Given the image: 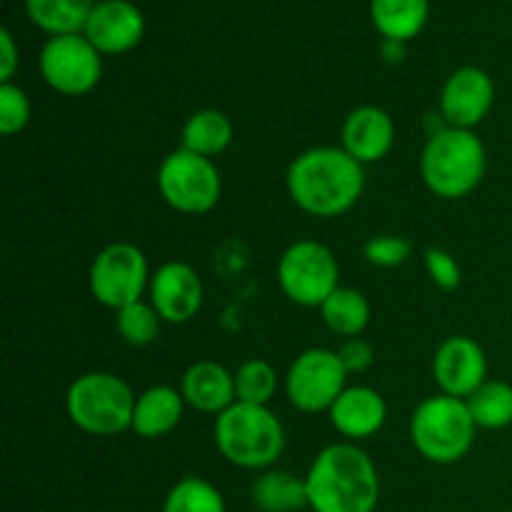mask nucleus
<instances>
[{
	"instance_id": "1",
	"label": "nucleus",
	"mask_w": 512,
	"mask_h": 512,
	"mask_svg": "<svg viewBox=\"0 0 512 512\" xmlns=\"http://www.w3.org/2000/svg\"><path fill=\"white\" fill-rule=\"evenodd\" d=\"M285 188L303 213L323 220L340 218L363 198L365 165L340 145H318L295 155L285 173Z\"/></svg>"
},
{
	"instance_id": "2",
	"label": "nucleus",
	"mask_w": 512,
	"mask_h": 512,
	"mask_svg": "<svg viewBox=\"0 0 512 512\" xmlns=\"http://www.w3.org/2000/svg\"><path fill=\"white\" fill-rule=\"evenodd\" d=\"M308 510L375 512L380 505V473L358 443H333L320 450L305 473Z\"/></svg>"
},
{
	"instance_id": "3",
	"label": "nucleus",
	"mask_w": 512,
	"mask_h": 512,
	"mask_svg": "<svg viewBox=\"0 0 512 512\" xmlns=\"http://www.w3.org/2000/svg\"><path fill=\"white\" fill-rule=\"evenodd\" d=\"M488 170V150L475 130L445 128L428 135L420 153V178L443 200H463L480 188Z\"/></svg>"
},
{
	"instance_id": "4",
	"label": "nucleus",
	"mask_w": 512,
	"mask_h": 512,
	"mask_svg": "<svg viewBox=\"0 0 512 512\" xmlns=\"http://www.w3.org/2000/svg\"><path fill=\"white\" fill-rule=\"evenodd\" d=\"M213 440L225 463L263 473L283 455L285 428L265 405L235 403L215 418Z\"/></svg>"
},
{
	"instance_id": "5",
	"label": "nucleus",
	"mask_w": 512,
	"mask_h": 512,
	"mask_svg": "<svg viewBox=\"0 0 512 512\" xmlns=\"http://www.w3.org/2000/svg\"><path fill=\"white\" fill-rule=\"evenodd\" d=\"M138 395L120 375L93 370L70 383L65 393V413L70 423L93 438H113L133 428Z\"/></svg>"
},
{
	"instance_id": "6",
	"label": "nucleus",
	"mask_w": 512,
	"mask_h": 512,
	"mask_svg": "<svg viewBox=\"0 0 512 512\" xmlns=\"http://www.w3.org/2000/svg\"><path fill=\"white\" fill-rule=\"evenodd\" d=\"M478 425L468 403L450 395H430L410 415V443L420 458L435 465H455L468 458Z\"/></svg>"
},
{
	"instance_id": "7",
	"label": "nucleus",
	"mask_w": 512,
	"mask_h": 512,
	"mask_svg": "<svg viewBox=\"0 0 512 512\" xmlns=\"http://www.w3.org/2000/svg\"><path fill=\"white\" fill-rule=\"evenodd\" d=\"M158 193L175 213L205 215L223 198V175L215 160L178 148L160 163Z\"/></svg>"
},
{
	"instance_id": "8",
	"label": "nucleus",
	"mask_w": 512,
	"mask_h": 512,
	"mask_svg": "<svg viewBox=\"0 0 512 512\" xmlns=\"http://www.w3.org/2000/svg\"><path fill=\"white\" fill-rule=\"evenodd\" d=\"M278 285L300 308H320L340 288V263L318 240H295L278 260Z\"/></svg>"
},
{
	"instance_id": "9",
	"label": "nucleus",
	"mask_w": 512,
	"mask_h": 512,
	"mask_svg": "<svg viewBox=\"0 0 512 512\" xmlns=\"http://www.w3.org/2000/svg\"><path fill=\"white\" fill-rule=\"evenodd\" d=\"M150 275L153 273L148 268V258L138 245L125 240L110 243L90 263V295L98 305L118 313L125 305L143 300V295L148 293Z\"/></svg>"
},
{
	"instance_id": "10",
	"label": "nucleus",
	"mask_w": 512,
	"mask_h": 512,
	"mask_svg": "<svg viewBox=\"0 0 512 512\" xmlns=\"http://www.w3.org/2000/svg\"><path fill=\"white\" fill-rule=\"evenodd\" d=\"M285 395L300 413H328L335 400L348 388V370L338 350L308 348L290 363L285 373Z\"/></svg>"
},
{
	"instance_id": "11",
	"label": "nucleus",
	"mask_w": 512,
	"mask_h": 512,
	"mask_svg": "<svg viewBox=\"0 0 512 512\" xmlns=\"http://www.w3.org/2000/svg\"><path fill=\"white\" fill-rule=\"evenodd\" d=\"M38 68L48 88L65 98H83L103 78V60L83 33L53 35L40 50Z\"/></svg>"
},
{
	"instance_id": "12",
	"label": "nucleus",
	"mask_w": 512,
	"mask_h": 512,
	"mask_svg": "<svg viewBox=\"0 0 512 512\" xmlns=\"http://www.w3.org/2000/svg\"><path fill=\"white\" fill-rule=\"evenodd\" d=\"M495 103V83L483 68L463 65L445 80L438 113L450 128L475 130L490 115Z\"/></svg>"
},
{
	"instance_id": "13",
	"label": "nucleus",
	"mask_w": 512,
	"mask_h": 512,
	"mask_svg": "<svg viewBox=\"0 0 512 512\" xmlns=\"http://www.w3.org/2000/svg\"><path fill=\"white\" fill-rule=\"evenodd\" d=\"M433 380L450 398L468 400L488 378V355L478 340L450 335L433 355Z\"/></svg>"
},
{
	"instance_id": "14",
	"label": "nucleus",
	"mask_w": 512,
	"mask_h": 512,
	"mask_svg": "<svg viewBox=\"0 0 512 512\" xmlns=\"http://www.w3.org/2000/svg\"><path fill=\"white\" fill-rule=\"evenodd\" d=\"M148 300L158 310L163 323L185 325L203 308V280L193 265L168 260L150 275Z\"/></svg>"
},
{
	"instance_id": "15",
	"label": "nucleus",
	"mask_w": 512,
	"mask_h": 512,
	"mask_svg": "<svg viewBox=\"0 0 512 512\" xmlns=\"http://www.w3.org/2000/svg\"><path fill=\"white\" fill-rule=\"evenodd\" d=\"M145 18L130 0H98L90 10L83 35L100 55H120L143 40Z\"/></svg>"
},
{
	"instance_id": "16",
	"label": "nucleus",
	"mask_w": 512,
	"mask_h": 512,
	"mask_svg": "<svg viewBox=\"0 0 512 512\" xmlns=\"http://www.w3.org/2000/svg\"><path fill=\"white\" fill-rule=\"evenodd\" d=\"M395 145V120L388 110L378 105H360L350 110L340 128V148L358 160L360 165H373L388 158Z\"/></svg>"
},
{
	"instance_id": "17",
	"label": "nucleus",
	"mask_w": 512,
	"mask_h": 512,
	"mask_svg": "<svg viewBox=\"0 0 512 512\" xmlns=\"http://www.w3.org/2000/svg\"><path fill=\"white\" fill-rule=\"evenodd\" d=\"M330 425L335 433L343 435L348 443H360L380 430L388 423V403L383 395L370 385H348L333 408L328 410Z\"/></svg>"
},
{
	"instance_id": "18",
	"label": "nucleus",
	"mask_w": 512,
	"mask_h": 512,
	"mask_svg": "<svg viewBox=\"0 0 512 512\" xmlns=\"http://www.w3.org/2000/svg\"><path fill=\"white\" fill-rule=\"evenodd\" d=\"M180 393H183L185 405L198 413L215 415L235 405V375L225 365L215 360H198L188 365L180 378Z\"/></svg>"
},
{
	"instance_id": "19",
	"label": "nucleus",
	"mask_w": 512,
	"mask_h": 512,
	"mask_svg": "<svg viewBox=\"0 0 512 512\" xmlns=\"http://www.w3.org/2000/svg\"><path fill=\"white\" fill-rule=\"evenodd\" d=\"M185 398L173 385H153L135 398L133 433L145 440H158L173 433L185 415Z\"/></svg>"
},
{
	"instance_id": "20",
	"label": "nucleus",
	"mask_w": 512,
	"mask_h": 512,
	"mask_svg": "<svg viewBox=\"0 0 512 512\" xmlns=\"http://www.w3.org/2000/svg\"><path fill=\"white\" fill-rule=\"evenodd\" d=\"M258 512H300L308 508V488H305V475L290 473L283 468H268L258 473L250 488Z\"/></svg>"
},
{
	"instance_id": "21",
	"label": "nucleus",
	"mask_w": 512,
	"mask_h": 512,
	"mask_svg": "<svg viewBox=\"0 0 512 512\" xmlns=\"http://www.w3.org/2000/svg\"><path fill=\"white\" fill-rule=\"evenodd\" d=\"M233 135V123H230V118L223 110L203 108L195 110V113L183 123L178 148L215 160L218 155H223L225 150L230 148Z\"/></svg>"
},
{
	"instance_id": "22",
	"label": "nucleus",
	"mask_w": 512,
	"mask_h": 512,
	"mask_svg": "<svg viewBox=\"0 0 512 512\" xmlns=\"http://www.w3.org/2000/svg\"><path fill=\"white\" fill-rule=\"evenodd\" d=\"M318 310L325 328L345 340L360 338L368 330L370 318H373L368 298L358 288H350V285H340Z\"/></svg>"
},
{
	"instance_id": "23",
	"label": "nucleus",
	"mask_w": 512,
	"mask_h": 512,
	"mask_svg": "<svg viewBox=\"0 0 512 512\" xmlns=\"http://www.w3.org/2000/svg\"><path fill=\"white\" fill-rule=\"evenodd\" d=\"M370 18L385 40L405 43L428 23V0H370Z\"/></svg>"
},
{
	"instance_id": "24",
	"label": "nucleus",
	"mask_w": 512,
	"mask_h": 512,
	"mask_svg": "<svg viewBox=\"0 0 512 512\" xmlns=\"http://www.w3.org/2000/svg\"><path fill=\"white\" fill-rule=\"evenodd\" d=\"M93 8L95 0H25L28 18L50 38L83 33Z\"/></svg>"
},
{
	"instance_id": "25",
	"label": "nucleus",
	"mask_w": 512,
	"mask_h": 512,
	"mask_svg": "<svg viewBox=\"0 0 512 512\" xmlns=\"http://www.w3.org/2000/svg\"><path fill=\"white\" fill-rule=\"evenodd\" d=\"M465 403L478 430H505L512 425V385L505 380H485Z\"/></svg>"
},
{
	"instance_id": "26",
	"label": "nucleus",
	"mask_w": 512,
	"mask_h": 512,
	"mask_svg": "<svg viewBox=\"0 0 512 512\" xmlns=\"http://www.w3.org/2000/svg\"><path fill=\"white\" fill-rule=\"evenodd\" d=\"M163 512H228L225 498L210 480L188 475L168 490Z\"/></svg>"
},
{
	"instance_id": "27",
	"label": "nucleus",
	"mask_w": 512,
	"mask_h": 512,
	"mask_svg": "<svg viewBox=\"0 0 512 512\" xmlns=\"http://www.w3.org/2000/svg\"><path fill=\"white\" fill-rule=\"evenodd\" d=\"M235 400L245 405H265L270 408L273 398L278 395L280 380L268 360L250 358L235 370Z\"/></svg>"
},
{
	"instance_id": "28",
	"label": "nucleus",
	"mask_w": 512,
	"mask_h": 512,
	"mask_svg": "<svg viewBox=\"0 0 512 512\" xmlns=\"http://www.w3.org/2000/svg\"><path fill=\"white\" fill-rule=\"evenodd\" d=\"M163 318L150 305V300H138L115 313V330L133 348H148L158 340Z\"/></svg>"
},
{
	"instance_id": "29",
	"label": "nucleus",
	"mask_w": 512,
	"mask_h": 512,
	"mask_svg": "<svg viewBox=\"0 0 512 512\" xmlns=\"http://www.w3.org/2000/svg\"><path fill=\"white\" fill-rule=\"evenodd\" d=\"M33 118V105L28 93L15 83H0V133L18 135L28 128Z\"/></svg>"
},
{
	"instance_id": "30",
	"label": "nucleus",
	"mask_w": 512,
	"mask_h": 512,
	"mask_svg": "<svg viewBox=\"0 0 512 512\" xmlns=\"http://www.w3.org/2000/svg\"><path fill=\"white\" fill-rule=\"evenodd\" d=\"M363 255L375 268L393 270L408 263L410 255H413V243L408 238H403V235H373L363 245Z\"/></svg>"
},
{
	"instance_id": "31",
	"label": "nucleus",
	"mask_w": 512,
	"mask_h": 512,
	"mask_svg": "<svg viewBox=\"0 0 512 512\" xmlns=\"http://www.w3.org/2000/svg\"><path fill=\"white\" fill-rule=\"evenodd\" d=\"M423 263L435 288L445 290V293H453L463 283V268H460L458 258L453 253H448L445 248H438V245L425 248Z\"/></svg>"
},
{
	"instance_id": "32",
	"label": "nucleus",
	"mask_w": 512,
	"mask_h": 512,
	"mask_svg": "<svg viewBox=\"0 0 512 512\" xmlns=\"http://www.w3.org/2000/svg\"><path fill=\"white\" fill-rule=\"evenodd\" d=\"M338 358L343 363V368L348 370V375L365 373V370L373 368L375 363V348L373 343L360 335V338H348L343 340V345L338 348Z\"/></svg>"
},
{
	"instance_id": "33",
	"label": "nucleus",
	"mask_w": 512,
	"mask_h": 512,
	"mask_svg": "<svg viewBox=\"0 0 512 512\" xmlns=\"http://www.w3.org/2000/svg\"><path fill=\"white\" fill-rule=\"evenodd\" d=\"M0 83H13V75L18 70V48L8 28L0 30Z\"/></svg>"
},
{
	"instance_id": "34",
	"label": "nucleus",
	"mask_w": 512,
	"mask_h": 512,
	"mask_svg": "<svg viewBox=\"0 0 512 512\" xmlns=\"http://www.w3.org/2000/svg\"><path fill=\"white\" fill-rule=\"evenodd\" d=\"M500 512H512V510H500Z\"/></svg>"
}]
</instances>
